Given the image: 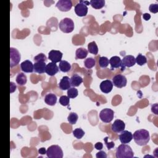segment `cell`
<instances>
[{"label": "cell", "instance_id": "cell-32", "mask_svg": "<svg viewBox=\"0 0 158 158\" xmlns=\"http://www.w3.org/2000/svg\"><path fill=\"white\" fill-rule=\"evenodd\" d=\"M72 133H73V136L78 139L82 138L83 136L85 135V131L80 128H78L75 129L73 131Z\"/></svg>", "mask_w": 158, "mask_h": 158}, {"label": "cell", "instance_id": "cell-4", "mask_svg": "<svg viewBox=\"0 0 158 158\" xmlns=\"http://www.w3.org/2000/svg\"><path fill=\"white\" fill-rule=\"evenodd\" d=\"M46 155L49 158H62L63 151L58 145H52L46 151Z\"/></svg>", "mask_w": 158, "mask_h": 158}, {"label": "cell", "instance_id": "cell-7", "mask_svg": "<svg viewBox=\"0 0 158 158\" xmlns=\"http://www.w3.org/2000/svg\"><path fill=\"white\" fill-rule=\"evenodd\" d=\"M20 60V54L19 51L14 48H10V67L17 65Z\"/></svg>", "mask_w": 158, "mask_h": 158}, {"label": "cell", "instance_id": "cell-40", "mask_svg": "<svg viewBox=\"0 0 158 158\" xmlns=\"http://www.w3.org/2000/svg\"><path fill=\"white\" fill-rule=\"evenodd\" d=\"M151 111L154 112L156 115L157 114V104H155L151 107Z\"/></svg>", "mask_w": 158, "mask_h": 158}, {"label": "cell", "instance_id": "cell-14", "mask_svg": "<svg viewBox=\"0 0 158 158\" xmlns=\"http://www.w3.org/2000/svg\"><path fill=\"white\" fill-rule=\"evenodd\" d=\"M99 87L102 93H109L113 88V83L110 80H106L101 83Z\"/></svg>", "mask_w": 158, "mask_h": 158}, {"label": "cell", "instance_id": "cell-18", "mask_svg": "<svg viewBox=\"0 0 158 158\" xmlns=\"http://www.w3.org/2000/svg\"><path fill=\"white\" fill-rule=\"evenodd\" d=\"M71 87L70 80L69 77L64 76L60 80L59 83V88L61 90H67Z\"/></svg>", "mask_w": 158, "mask_h": 158}, {"label": "cell", "instance_id": "cell-34", "mask_svg": "<svg viewBox=\"0 0 158 158\" xmlns=\"http://www.w3.org/2000/svg\"><path fill=\"white\" fill-rule=\"evenodd\" d=\"M59 103L64 106H67L69 104V102H70V99L68 96L63 95L61 96L59 98Z\"/></svg>", "mask_w": 158, "mask_h": 158}, {"label": "cell", "instance_id": "cell-28", "mask_svg": "<svg viewBox=\"0 0 158 158\" xmlns=\"http://www.w3.org/2000/svg\"><path fill=\"white\" fill-rule=\"evenodd\" d=\"M78 118V115L75 112H70L67 117L68 122L71 125H74L77 123Z\"/></svg>", "mask_w": 158, "mask_h": 158}, {"label": "cell", "instance_id": "cell-19", "mask_svg": "<svg viewBox=\"0 0 158 158\" xmlns=\"http://www.w3.org/2000/svg\"><path fill=\"white\" fill-rule=\"evenodd\" d=\"M70 80L71 86L73 87L78 86L83 82V78L77 73L73 74L70 78Z\"/></svg>", "mask_w": 158, "mask_h": 158}, {"label": "cell", "instance_id": "cell-9", "mask_svg": "<svg viewBox=\"0 0 158 158\" xmlns=\"http://www.w3.org/2000/svg\"><path fill=\"white\" fill-rule=\"evenodd\" d=\"M136 64V60L134 56L131 55L125 56L123 59L122 60V66H121V71L123 72L125 69V67H131Z\"/></svg>", "mask_w": 158, "mask_h": 158}, {"label": "cell", "instance_id": "cell-38", "mask_svg": "<svg viewBox=\"0 0 158 158\" xmlns=\"http://www.w3.org/2000/svg\"><path fill=\"white\" fill-rule=\"evenodd\" d=\"M16 88H17V86H16L15 84L13 82H10V93L15 91Z\"/></svg>", "mask_w": 158, "mask_h": 158}, {"label": "cell", "instance_id": "cell-5", "mask_svg": "<svg viewBox=\"0 0 158 158\" xmlns=\"http://www.w3.org/2000/svg\"><path fill=\"white\" fill-rule=\"evenodd\" d=\"M89 2L87 1H80L75 6V12L76 14L79 17L86 16L88 12V7L87 5H89Z\"/></svg>", "mask_w": 158, "mask_h": 158}, {"label": "cell", "instance_id": "cell-24", "mask_svg": "<svg viewBox=\"0 0 158 158\" xmlns=\"http://www.w3.org/2000/svg\"><path fill=\"white\" fill-rule=\"evenodd\" d=\"M89 4L94 9H99L104 6L105 1L104 0H91L89 1Z\"/></svg>", "mask_w": 158, "mask_h": 158}, {"label": "cell", "instance_id": "cell-25", "mask_svg": "<svg viewBox=\"0 0 158 158\" xmlns=\"http://www.w3.org/2000/svg\"><path fill=\"white\" fill-rule=\"evenodd\" d=\"M27 81V76L22 72H20L16 77V82L20 86H23L26 84Z\"/></svg>", "mask_w": 158, "mask_h": 158}, {"label": "cell", "instance_id": "cell-20", "mask_svg": "<svg viewBox=\"0 0 158 158\" xmlns=\"http://www.w3.org/2000/svg\"><path fill=\"white\" fill-rule=\"evenodd\" d=\"M44 102L49 106H54L57 102V96L53 93H48L44 97Z\"/></svg>", "mask_w": 158, "mask_h": 158}, {"label": "cell", "instance_id": "cell-1", "mask_svg": "<svg viewBox=\"0 0 158 158\" xmlns=\"http://www.w3.org/2000/svg\"><path fill=\"white\" fill-rule=\"evenodd\" d=\"M133 138L135 142L139 146L146 145L150 139L149 131L144 129L136 130L133 135Z\"/></svg>", "mask_w": 158, "mask_h": 158}, {"label": "cell", "instance_id": "cell-42", "mask_svg": "<svg viewBox=\"0 0 158 158\" xmlns=\"http://www.w3.org/2000/svg\"><path fill=\"white\" fill-rule=\"evenodd\" d=\"M46 149L44 148H41L38 149V153L41 154H46Z\"/></svg>", "mask_w": 158, "mask_h": 158}, {"label": "cell", "instance_id": "cell-30", "mask_svg": "<svg viewBox=\"0 0 158 158\" xmlns=\"http://www.w3.org/2000/svg\"><path fill=\"white\" fill-rule=\"evenodd\" d=\"M135 60H136V62L139 65H143L145 64H146V62H147L146 57L142 55L141 54H139L137 56L136 58H135Z\"/></svg>", "mask_w": 158, "mask_h": 158}, {"label": "cell", "instance_id": "cell-12", "mask_svg": "<svg viewBox=\"0 0 158 158\" xmlns=\"http://www.w3.org/2000/svg\"><path fill=\"white\" fill-rule=\"evenodd\" d=\"M62 53L57 50H51L48 54V59L56 64L62 60Z\"/></svg>", "mask_w": 158, "mask_h": 158}, {"label": "cell", "instance_id": "cell-35", "mask_svg": "<svg viewBox=\"0 0 158 158\" xmlns=\"http://www.w3.org/2000/svg\"><path fill=\"white\" fill-rule=\"evenodd\" d=\"M107 139H108V137H106L104 139V143H105V144L108 150H110L112 148H113L115 146V144L113 141H110V142H108L107 141Z\"/></svg>", "mask_w": 158, "mask_h": 158}, {"label": "cell", "instance_id": "cell-16", "mask_svg": "<svg viewBox=\"0 0 158 158\" xmlns=\"http://www.w3.org/2000/svg\"><path fill=\"white\" fill-rule=\"evenodd\" d=\"M59 71V67L56 63L49 62L46 65L45 72L49 76H53L56 74Z\"/></svg>", "mask_w": 158, "mask_h": 158}, {"label": "cell", "instance_id": "cell-31", "mask_svg": "<svg viewBox=\"0 0 158 158\" xmlns=\"http://www.w3.org/2000/svg\"><path fill=\"white\" fill-rule=\"evenodd\" d=\"M78 91L77 89L74 87H70L69 89H67V96L69 98H75L78 96Z\"/></svg>", "mask_w": 158, "mask_h": 158}, {"label": "cell", "instance_id": "cell-13", "mask_svg": "<svg viewBox=\"0 0 158 158\" xmlns=\"http://www.w3.org/2000/svg\"><path fill=\"white\" fill-rule=\"evenodd\" d=\"M133 139V134L128 130H123L119 135V139L122 144H127Z\"/></svg>", "mask_w": 158, "mask_h": 158}, {"label": "cell", "instance_id": "cell-36", "mask_svg": "<svg viewBox=\"0 0 158 158\" xmlns=\"http://www.w3.org/2000/svg\"><path fill=\"white\" fill-rule=\"evenodd\" d=\"M149 10L151 12L157 13L158 12V4H151L149 7Z\"/></svg>", "mask_w": 158, "mask_h": 158}, {"label": "cell", "instance_id": "cell-11", "mask_svg": "<svg viewBox=\"0 0 158 158\" xmlns=\"http://www.w3.org/2000/svg\"><path fill=\"white\" fill-rule=\"evenodd\" d=\"M125 128V123L123 122V121L119 119L115 120L111 125L112 131L117 133H121L122 131L124 130Z\"/></svg>", "mask_w": 158, "mask_h": 158}, {"label": "cell", "instance_id": "cell-10", "mask_svg": "<svg viewBox=\"0 0 158 158\" xmlns=\"http://www.w3.org/2000/svg\"><path fill=\"white\" fill-rule=\"evenodd\" d=\"M56 7L62 12H67L71 9L72 2L70 0H59L56 4Z\"/></svg>", "mask_w": 158, "mask_h": 158}, {"label": "cell", "instance_id": "cell-41", "mask_svg": "<svg viewBox=\"0 0 158 158\" xmlns=\"http://www.w3.org/2000/svg\"><path fill=\"white\" fill-rule=\"evenodd\" d=\"M143 18L144 20L148 21V20H149L151 19V15L149 14H148V13H144L143 15Z\"/></svg>", "mask_w": 158, "mask_h": 158}, {"label": "cell", "instance_id": "cell-21", "mask_svg": "<svg viewBox=\"0 0 158 158\" xmlns=\"http://www.w3.org/2000/svg\"><path fill=\"white\" fill-rule=\"evenodd\" d=\"M46 64L45 62H35L33 64L34 71L38 73H43L45 72Z\"/></svg>", "mask_w": 158, "mask_h": 158}, {"label": "cell", "instance_id": "cell-22", "mask_svg": "<svg viewBox=\"0 0 158 158\" xmlns=\"http://www.w3.org/2000/svg\"><path fill=\"white\" fill-rule=\"evenodd\" d=\"M88 52V51L85 48H78L75 52V59H85L87 56Z\"/></svg>", "mask_w": 158, "mask_h": 158}, {"label": "cell", "instance_id": "cell-37", "mask_svg": "<svg viewBox=\"0 0 158 158\" xmlns=\"http://www.w3.org/2000/svg\"><path fill=\"white\" fill-rule=\"evenodd\" d=\"M96 156L97 158H106L107 157V154L104 151H99L96 154Z\"/></svg>", "mask_w": 158, "mask_h": 158}, {"label": "cell", "instance_id": "cell-27", "mask_svg": "<svg viewBox=\"0 0 158 158\" xmlns=\"http://www.w3.org/2000/svg\"><path fill=\"white\" fill-rule=\"evenodd\" d=\"M96 64V60L94 59L92 57H88L84 61V65L86 68L87 69H91L93 68Z\"/></svg>", "mask_w": 158, "mask_h": 158}, {"label": "cell", "instance_id": "cell-39", "mask_svg": "<svg viewBox=\"0 0 158 158\" xmlns=\"http://www.w3.org/2000/svg\"><path fill=\"white\" fill-rule=\"evenodd\" d=\"M94 148L98 150H101L103 148V144L101 142H98L94 144Z\"/></svg>", "mask_w": 158, "mask_h": 158}, {"label": "cell", "instance_id": "cell-2", "mask_svg": "<svg viewBox=\"0 0 158 158\" xmlns=\"http://www.w3.org/2000/svg\"><path fill=\"white\" fill-rule=\"evenodd\" d=\"M133 156L132 149L127 144H122L116 149L115 157L117 158H132Z\"/></svg>", "mask_w": 158, "mask_h": 158}, {"label": "cell", "instance_id": "cell-8", "mask_svg": "<svg viewBox=\"0 0 158 158\" xmlns=\"http://www.w3.org/2000/svg\"><path fill=\"white\" fill-rule=\"evenodd\" d=\"M127 80L126 77L123 75L118 74L115 75L112 78L113 85L117 88H122L123 87H125L127 85Z\"/></svg>", "mask_w": 158, "mask_h": 158}, {"label": "cell", "instance_id": "cell-26", "mask_svg": "<svg viewBox=\"0 0 158 158\" xmlns=\"http://www.w3.org/2000/svg\"><path fill=\"white\" fill-rule=\"evenodd\" d=\"M88 51L93 54H97L98 53V48L95 41H92L88 44Z\"/></svg>", "mask_w": 158, "mask_h": 158}, {"label": "cell", "instance_id": "cell-23", "mask_svg": "<svg viewBox=\"0 0 158 158\" xmlns=\"http://www.w3.org/2000/svg\"><path fill=\"white\" fill-rule=\"evenodd\" d=\"M59 69L62 72H68L71 69V65L66 60H60L59 64Z\"/></svg>", "mask_w": 158, "mask_h": 158}, {"label": "cell", "instance_id": "cell-29", "mask_svg": "<svg viewBox=\"0 0 158 158\" xmlns=\"http://www.w3.org/2000/svg\"><path fill=\"white\" fill-rule=\"evenodd\" d=\"M109 64V60L107 57L102 56L99 59V65L101 68H106Z\"/></svg>", "mask_w": 158, "mask_h": 158}, {"label": "cell", "instance_id": "cell-33", "mask_svg": "<svg viewBox=\"0 0 158 158\" xmlns=\"http://www.w3.org/2000/svg\"><path fill=\"white\" fill-rule=\"evenodd\" d=\"M35 62H45L47 60V57L43 53H40L33 58Z\"/></svg>", "mask_w": 158, "mask_h": 158}, {"label": "cell", "instance_id": "cell-15", "mask_svg": "<svg viewBox=\"0 0 158 158\" xmlns=\"http://www.w3.org/2000/svg\"><path fill=\"white\" fill-rule=\"evenodd\" d=\"M21 70L25 73H31L34 71L33 63L28 60H24L20 64Z\"/></svg>", "mask_w": 158, "mask_h": 158}, {"label": "cell", "instance_id": "cell-3", "mask_svg": "<svg viewBox=\"0 0 158 158\" xmlns=\"http://www.w3.org/2000/svg\"><path fill=\"white\" fill-rule=\"evenodd\" d=\"M59 27L64 33H71L74 30V23L71 19L64 18L59 22Z\"/></svg>", "mask_w": 158, "mask_h": 158}, {"label": "cell", "instance_id": "cell-6", "mask_svg": "<svg viewBox=\"0 0 158 158\" xmlns=\"http://www.w3.org/2000/svg\"><path fill=\"white\" fill-rule=\"evenodd\" d=\"M114 112L109 108L102 109L99 113V117L101 121L104 123H110L114 118Z\"/></svg>", "mask_w": 158, "mask_h": 158}, {"label": "cell", "instance_id": "cell-17", "mask_svg": "<svg viewBox=\"0 0 158 158\" xmlns=\"http://www.w3.org/2000/svg\"><path fill=\"white\" fill-rule=\"evenodd\" d=\"M109 64L110 65V69L114 70L115 69L121 67L122 60L118 56H113L109 59Z\"/></svg>", "mask_w": 158, "mask_h": 158}]
</instances>
